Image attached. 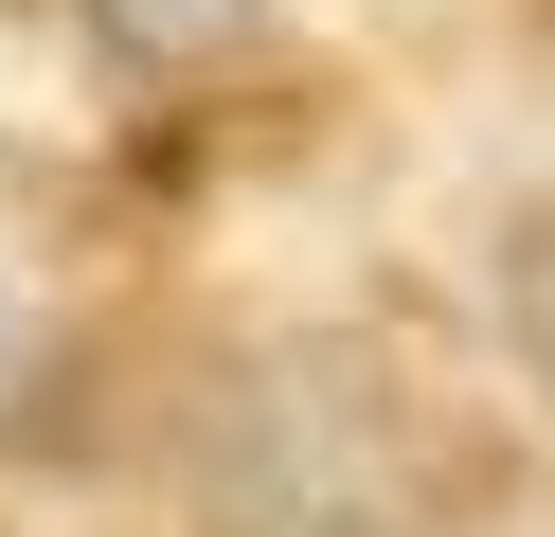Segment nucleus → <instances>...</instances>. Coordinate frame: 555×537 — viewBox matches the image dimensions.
<instances>
[{"mask_svg": "<svg viewBox=\"0 0 555 537\" xmlns=\"http://www.w3.org/2000/svg\"><path fill=\"white\" fill-rule=\"evenodd\" d=\"M502 484L483 430L448 412V376L376 322H305V341H251L197 412V501L216 537H448Z\"/></svg>", "mask_w": 555, "mask_h": 537, "instance_id": "f257e3e1", "label": "nucleus"}, {"mask_svg": "<svg viewBox=\"0 0 555 537\" xmlns=\"http://www.w3.org/2000/svg\"><path fill=\"white\" fill-rule=\"evenodd\" d=\"M251 18H269V0H90V36H108V54H144V72H216Z\"/></svg>", "mask_w": 555, "mask_h": 537, "instance_id": "f03ea898", "label": "nucleus"}, {"mask_svg": "<svg viewBox=\"0 0 555 537\" xmlns=\"http://www.w3.org/2000/svg\"><path fill=\"white\" fill-rule=\"evenodd\" d=\"M502 341H519V376L555 394V197L502 233Z\"/></svg>", "mask_w": 555, "mask_h": 537, "instance_id": "7ed1b4c3", "label": "nucleus"}, {"mask_svg": "<svg viewBox=\"0 0 555 537\" xmlns=\"http://www.w3.org/2000/svg\"><path fill=\"white\" fill-rule=\"evenodd\" d=\"M0 376H18V286H0Z\"/></svg>", "mask_w": 555, "mask_h": 537, "instance_id": "20e7f679", "label": "nucleus"}]
</instances>
